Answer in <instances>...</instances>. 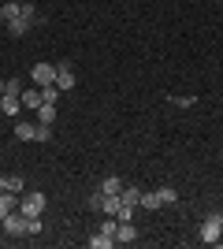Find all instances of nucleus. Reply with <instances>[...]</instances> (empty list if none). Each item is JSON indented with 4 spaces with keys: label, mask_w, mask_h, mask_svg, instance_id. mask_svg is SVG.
I'll return each mask as SVG.
<instances>
[{
    "label": "nucleus",
    "mask_w": 223,
    "mask_h": 249,
    "mask_svg": "<svg viewBox=\"0 0 223 249\" xmlns=\"http://www.w3.org/2000/svg\"><path fill=\"white\" fill-rule=\"evenodd\" d=\"M220 238H223V219H220V212H212V216L201 219V242L205 246H216Z\"/></svg>",
    "instance_id": "1"
},
{
    "label": "nucleus",
    "mask_w": 223,
    "mask_h": 249,
    "mask_svg": "<svg viewBox=\"0 0 223 249\" xmlns=\"http://www.w3.org/2000/svg\"><path fill=\"white\" fill-rule=\"evenodd\" d=\"M19 212H22V216H41V212H45V194H37V190L22 194V197H19Z\"/></svg>",
    "instance_id": "2"
},
{
    "label": "nucleus",
    "mask_w": 223,
    "mask_h": 249,
    "mask_svg": "<svg viewBox=\"0 0 223 249\" xmlns=\"http://www.w3.org/2000/svg\"><path fill=\"white\" fill-rule=\"evenodd\" d=\"M0 227L8 231L11 238H19V234H26V216H22L19 208H11L8 216H4V223H0Z\"/></svg>",
    "instance_id": "3"
},
{
    "label": "nucleus",
    "mask_w": 223,
    "mask_h": 249,
    "mask_svg": "<svg viewBox=\"0 0 223 249\" xmlns=\"http://www.w3.org/2000/svg\"><path fill=\"white\" fill-rule=\"evenodd\" d=\"M34 86L41 89V86H52L56 82V63H34V71H30Z\"/></svg>",
    "instance_id": "4"
},
{
    "label": "nucleus",
    "mask_w": 223,
    "mask_h": 249,
    "mask_svg": "<svg viewBox=\"0 0 223 249\" xmlns=\"http://www.w3.org/2000/svg\"><path fill=\"white\" fill-rule=\"evenodd\" d=\"M56 86H60V89H74V67L71 63H56Z\"/></svg>",
    "instance_id": "5"
},
{
    "label": "nucleus",
    "mask_w": 223,
    "mask_h": 249,
    "mask_svg": "<svg viewBox=\"0 0 223 249\" xmlns=\"http://www.w3.org/2000/svg\"><path fill=\"white\" fill-rule=\"evenodd\" d=\"M15 138H19V142H30V138H37V123H30V119H19V123H15Z\"/></svg>",
    "instance_id": "6"
},
{
    "label": "nucleus",
    "mask_w": 223,
    "mask_h": 249,
    "mask_svg": "<svg viewBox=\"0 0 223 249\" xmlns=\"http://www.w3.org/2000/svg\"><path fill=\"white\" fill-rule=\"evenodd\" d=\"M0 112H4V115H19L22 112V97L4 93V97H0Z\"/></svg>",
    "instance_id": "7"
},
{
    "label": "nucleus",
    "mask_w": 223,
    "mask_h": 249,
    "mask_svg": "<svg viewBox=\"0 0 223 249\" xmlns=\"http://www.w3.org/2000/svg\"><path fill=\"white\" fill-rule=\"evenodd\" d=\"M30 26H34L30 19H22V15H15V19L8 22V34H11V37H22V34H30Z\"/></svg>",
    "instance_id": "8"
},
{
    "label": "nucleus",
    "mask_w": 223,
    "mask_h": 249,
    "mask_svg": "<svg viewBox=\"0 0 223 249\" xmlns=\"http://www.w3.org/2000/svg\"><path fill=\"white\" fill-rule=\"evenodd\" d=\"M119 197H123V205H127V208H138L141 205V190L138 186H123V190H119Z\"/></svg>",
    "instance_id": "9"
},
{
    "label": "nucleus",
    "mask_w": 223,
    "mask_h": 249,
    "mask_svg": "<svg viewBox=\"0 0 223 249\" xmlns=\"http://www.w3.org/2000/svg\"><path fill=\"white\" fill-rule=\"evenodd\" d=\"M41 104H45L41 89H22V108H34V112H37Z\"/></svg>",
    "instance_id": "10"
},
{
    "label": "nucleus",
    "mask_w": 223,
    "mask_h": 249,
    "mask_svg": "<svg viewBox=\"0 0 223 249\" xmlns=\"http://www.w3.org/2000/svg\"><path fill=\"white\" fill-rule=\"evenodd\" d=\"M15 15H19V0H4V4H0V22L8 26Z\"/></svg>",
    "instance_id": "11"
},
{
    "label": "nucleus",
    "mask_w": 223,
    "mask_h": 249,
    "mask_svg": "<svg viewBox=\"0 0 223 249\" xmlns=\"http://www.w3.org/2000/svg\"><path fill=\"white\" fill-rule=\"evenodd\" d=\"M138 238V231H134V223H119L116 231V242H123V246H130V242Z\"/></svg>",
    "instance_id": "12"
},
{
    "label": "nucleus",
    "mask_w": 223,
    "mask_h": 249,
    "mask_svg": "<svg viewBox=\"0 0 223 249\" xmlns=\"http://www.w3.org/2000/svg\"><path fill=\"white\" fill-rule=\"evenodd\" d=\"M101 194H119V190H123V178H116V175H108V178H101Z\"/></svg>",
    "instance_id": "13"
},
{
    "label": "nucleus",
    "mask_w": 223,
    "mask_h": 249,
    "mask_svg": "<svg viewBox=\"0 0 223 249\" xmlns=\"http://www.w3.org/2000/svg\"><path fill=\"white\" fill-rule=\"evenodd\" d=\"M52 119H56V104H41V108H37V123L52 126Z\"/></svg>",
    "instance_id": "14"
},
{
    "label": "nucleus",
    "mask_w": 223,
    "mask_h": 249,
    "mask_svg": "<svg viewBox=\"0 0 223 249\" xmlns=\"http://www.w3.org/2000/svg\"><path fill=\"white\" fill-rule=\"evenodd\" d=\"M89 246H93V249H112V246H116V238H112V234H104V231H97L93 238H89Z\"/></svg>",
    "instance_id": "15"
},
{
    "label": "nucleus",
    "mask_w": 223,
    "mask_h": 249,
    "mask_svg": "<svg viewBox=\"0 0 223 249\" xmlns=\"http://www.w3.org/2000/svg\"><path fill=\"white\" fill-rule=\"evenodd\" d=\"M60 93H64V89H60V86H41V97H45V104H56V101H60Z\"/></svg>",
    "instance_id": "16"
},
{
    "label": "nucleus",
    "mask_w": 223,
    "mask_h": 249,
    "mask_svg": "<svg viewBox=\"0 0 223 249\" xmlns=\"http://www.w3.org/2000/svg\"><path fill=\"white\" fill-rule=\"evenodd\" d=\"M156 197H160V205H175V201H179V194H175L171 186H160V190H156Z\"/></svg>",
    "instance_id": "17"
},
{
    "label": "nucleus",
    "mask_w": 223,
    "mask_h": 249,
    "mask_svg": "<svg viewBox=\"0 0 223 249\" xmlns=\"http://www.w3.org/2000/svg\"><path fill=\"white\" fill-rule=\"evenodd\" d=\"M171 104H175V108H193L197 97H193V93H179V97H171Z\"/></svg>",
    "instance_id": "18"
},
{
    "label": "nucleus",
    "mask_w": 223,
    "mask_h": 249,
    "mask_svg": "<svg viewBox=\"0 0 223 249\" xmlns=\"http://www.w3.org/2000/svg\"><path fill=\"white\" fill-rule=\"evenodd\" d=\"M4 93H11V97H22V82H19V78H8V82H4Z\"/></svg>",
    "instance_id": "19"
},
{
    "label": "nucleus",
    "mask_w": 223,
    "mask_h": 249,
    "mask_svg": "<svg viewBox=\"0 0 223 249\" xmlns=\"http://www.w3.org/2000/svg\"><path fill=\"white\" fill-rule=\"evenodd\" d=\"M4 186H8L11 194H22V178L19 175H4Z\"/></svg>",
    "instance_id": "20"
},
{
    "label": "nucleus",
    "mask_w": 223,
    "mask_h": 249,
    "mask_svg": "<svg viewBox=\"0 0 223 249\" xmlns=\"http://www.w3.org/2000/svg\"><path fill=\"white\" fill-rule=\"evenodd\" d=\"M141 208H160V197H156V190H153V194H141Z\"/></svg>",
    "instance_id": "21"
},
{
    "label": "nucleus",
    "mask_w": 223,
    "mask_h": 249,
    "mask_svg": "<svg viewBox=\"0 0 223 249\" xmlns=\"http://www.w3.org/2000/svg\"><path fill=\"white\" fill-rule=\"evenodd\" d=\"M49 138H52V126H41V123H37V142H49Z\"/></svg>",
    "instance_id": "22"
},
{
    "label": "nucleus",
    "mask_w": 223,
    "mask_h": 249,
    "mask_svg": "<svg viewBox=\"0 0 223 249\" xmlns=\"http://www.w3.org/2000/svg\"><path fill=\"white\" fill-rule=\"evenodd\" d=\"M8 212H11V208L4 205V201H0V223H4V216H8Z\"/></svg>",
    "instance_id": "23"
},
{
    "label": "nucleus",
    "mask_w": 223,
    "mask_h": 249,
    "mask_svg": "<svg viewBox=\"0 0 223 249\" xmlns=\"http://www.w3.org/2000/svg\"><path fill=\"white\" fill-rule=\"evenodd\" d=\"M4 190H8V186H4V175H0V194H4Z\"/></svg>",
    "instance_id": "24"
},
{
    "label": "nucleus",
    "mask_w": 223,
    "mask_h": 249,
    "mask_svg": "<svg viewBox=\"0 0 223 249\" xmlns=\"http://www.w3.org/2000/svg\"><path fill=\"white\" fill-rule=\"evenodd\" d=\"M0 97H4V82H0Z\"/></svg>",
    "instance_id": "25"
},
{
    "label": "nucleus",
    "mask_w": 223,
    "mask_h": 249,
    "mask_svg": "<svg viewBox=\"0 0 223 249\" xmlns=\"http://www.w3.org/2000/svg\"><path fill=\"white\" fill-rule=\"evenodd\" d=\"M220 219H223V212H220Z\"/></svg>",
    "instance_id": "26"
},
{
    "label": "nucleus",
    "mask_w": 223,
    "mask_h": 249,
    "mask_svg": "<svg viewBox=\"0 0 223 249\" xmlns=\"http://www.w3.org/2000/svg\"><path fill=\"white\" fill-rule=\"evenodd\" d=\"M220 246H223V238H220Z\"/></svg>",
    "instance_id": "27"
}]
</instances>
